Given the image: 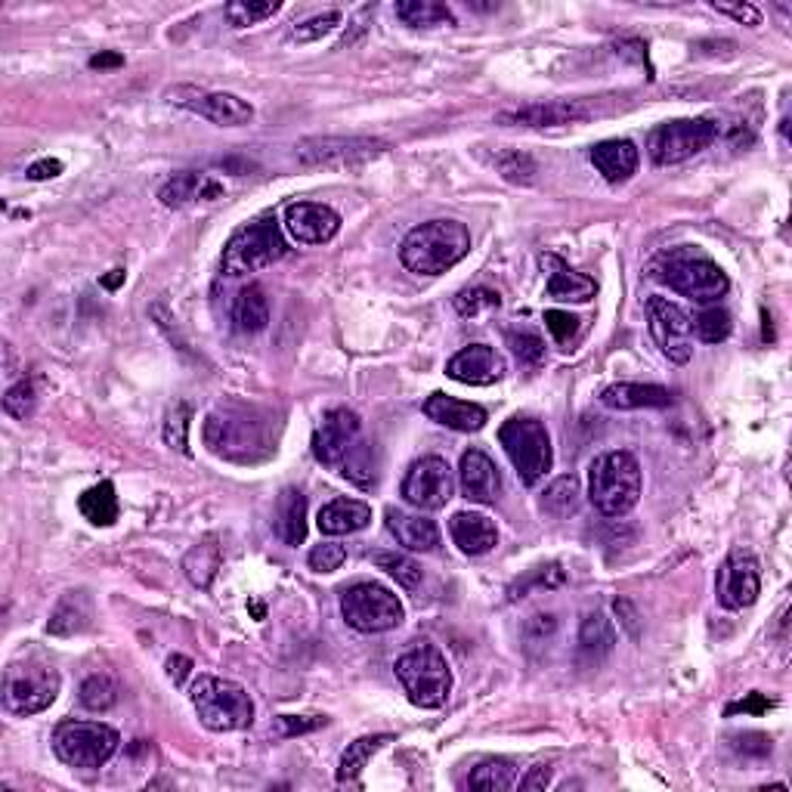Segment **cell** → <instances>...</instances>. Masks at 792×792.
<instances>
[{
    "instance_id": "cell-1",
    "label": "cell",
    "mask_w": 792,
    "mask_h": 792,
    "mask_svg": "<svg viewBox=\"0 0 792 792\" xmlns=\"http://www.w3.org/2000/svg\"><path fill=\"white\" fill-rule=\"evenodd\" d=\"M205 446L217 459L233 465H261L276 456V415L254 403H221L205 418Z\"/></svg>"
},
{
    "instance_id": "cell-2",
    "label": "cell",
    "mask_w": 792,
    "mask_h": 792,
    "mask_svg": "<svg viewBox=\"0 0 792 792\" xmlns=\"http://www.w3.org/2000/svg\"><path fill=\"white\" fill-rule=\"evenodd\" d=\"M471 251V233L461 221H431L415 226L400 245V261L418 276H443Z\"/></svg>"
},
{
    "instance_id": "cell-3",
    "label": "cell",
    "mask_w": 792,
    "mask_h": 792,
    "mask_svg": "<svg viewBox=\"0 0 792 792\" xmlns=\"http://www.w3.org/2000/svg\"><path fill=\"white\" fill-rule=\"evenodd\" d=\"M654 273L659 282H666L672 292L684 294L696 304H715L731 289L722 266L715 264L710 254L691 248V245L666 251L654 264Z\"/></svg>"
},
{
    "instance_id": "cell-4",
    "label": "cell",
    "mask_w": 792,
    "mask_h": 792,
    "mask_svg": "<svg viewBox=\"0 0 792 792\" xmlns=\"http://www.w3.org/2000/svg\"><path fill=\"white\" fill-rule=\"evenodd\" d=\"M588 499L604 517H626L641 499V468L632 452H604L588 468Z\"/></svg>"
},
{
    "instance_id": "cell-5",
    "label": "cell",
    "mask_w": 792,
    "mask_h": 792,
    "mask_svg": "<svg viewBox=\"0 0 792 792\" xmlns=\"http://www.w3.org/2000/svg\"><path fill=\"white\" fill-rule=\"evenodd\" d=\"M397 678L403 684L405 696L421 710H440L452 694V672L446 656L433 647L431 641H415L400 659H397Z\"/></svg>"
},
{
    "instance_id": "cell-6",
    "label": "cell",
    "mask_w": 792,
    "mask_h": 792,
    "mask_svg": "<svg viewBox=\"0 0 792 792\" xmlns=\"http://www.w3.org/2000/svg\"><path fill=\"white\" fill-rule=\"evenodd\" d=\"M289 254V242L282 236V226L276 217H257L233 233V238L223 248V273L226 276H248L257 270H266Z\"/></svg>"
},
{
    "instance_id": "cell-7",
    "label": "cell",
    "mask_w": 792,
    "mask_h": 792,
    "mask_svg": "<svg viewBox=\"0 0 792 792\" xmlns=\"http://www.w3.org/2000/svg\"><path fill=\"white\" fill-rule=\"evenodd\" d=\"M198 722L205 724L208 731L217 734H229V731H242L254 722V703H251L248 691L242 684L229 682V678H217V675H202L189 691Z\"/></svg>"
},
{
    "instance_id": "cell-8",
    "label": "cell",
    "mask_w": 792,
    "mask_h": 792,
    "mask_svg": "<svg viewBox=\"0 0 792 792\" xmlns=\"http://www.w3.org/2000/svg\"><path fill=\"white\" fill-rule=\"evenodd\" d=\"M499 443L505 446L508 459H511V465H515L520 480H524L527 487H536L545 473L551 471V461H555L551 437H548V431H545V424L539 418H508V421L501 424Z\"/></svg>"
},
{
    "instance_id": "cell-9",
    "label": "cell",
    "mask_w": 792,
    "mask_h": 792,
    "mask_svg": "<svg viewBox=\"0 0 792 792\" xmlns=\"http://www.w3.org/2000/svg\"><path fill=\"white\" fill-rule=\"evenodd\" d=\"M118 731L102 722H62L53 731V752L59 762L69 767L97 771L109 765V759L118 752Z\"/></svg>"
},
{
    "instance_id": "cell-10",
    "label": "cell",
    "mask_w": 792,
    "mask_h": 792,
    "mask_svg": "<svg viewBox=\"0 0 792 792\" xmlns=\"http://www.w3.org/2000/svg\"><path fill=\"white\" fill-rule=\"evenodd\" d=\"M59 696V672L47 663H13L3 672V710L10 715H38Z\"/></svg>"
},
{
    "instance_id": "cell-11",
    "label": "cell",
    "mask_w": 792,
    "mask_h": 792,
    "mask_svg": "<svg viewBox=\"0 0 792 792\" xmlns=\"http://www.w3.org/2000/svg\"><path fill=\"white\" fill-rule=\"evenodd\" d=\"M341 613L348 619L350 628L365 632V635H378V632H390L403 623V604L400 598L388 591L384 585L375 583H356L341 591Z\"/></svg>"
},
{
    "instance_id": "cell-12",
    "label": "cell",
    "mask_w": 792,
    "mask_h": 792,
    "mask_svg": "<svg viewBox=\"0 0 792 792\" xmlns=\"http://www.w3.org/2000/svg\"><path fill=\"white\" fill-rule=\"evenodd\" d=\"M718 139V121L712 118H678L659 125L647 139V149L656 165H682L687 158H694L703 149H710Z\"/></svg>"
},
{
    "instance_id": "cell-13",
    "label": "cell",
    "mask_w": 792,
    "mask_h": 792,
    "mask_svg": "<svg viewBox=\"0 0 792 792\" xmlns=\"http://www.w3.org/2000/svg\"><path fill=\"white\" fill-rule=\"evenodd\" d=\"M388 149L381 137H306L294 146V158L304 167H344L372 162Z\"/></svg>"
},
{
    "instance_id": "cell-14",
    "label": "cell",
    "mask_w": 792,
    "mask_h": 792,
    "mask_svg": "<svg viewBox=\"0 0 792 792\" xmlns=\"http://www.w3.org/2000/svg\"><path fill=\"white\" fill-rule=\"evenodd\" d=\"M452 468L440 456H424L418 459L403 480V499L418 511H440L446 501L452 499Z\"/></svg>"
},
{
    "instance_id": "cell-15",
    "label": "cell",
    "mask_w": 792,
    "mask_h": 792,
    "mask_svg": "<svg viewBox=\"0 0 792 792\" xmlns=\"http://www.w3.org/2000/svg\"><path fill=\"white\" fill-rule=\"evenodd\" d=\"M167 99H170L174 106L193 111V115H202V118H208V121L221 127H242L254 118L251 102H245V99L236 97V94L202 90V87L183 84V87H174V90L167 94Z\"/></svg>"
},
{
    "instance_id": "cell-16",
    "label": "cell",
    "mask_w": 792,
    "mask_h": 792,
    "mask_svg": "<svg viewBox=\"0 0 792 792\" xmlns=\"http://www.w3.org/2000/svg\"><path fill=\"white\" fill-rule=\"evenodd\" d=\"M647 322H651V334H654L656 348L663 350V356L668 362L691 360V332H694V320L684 313L682 306L672 304L666 297H647Z\"/></svg>"
},
{
    "instance_id": "cell-17",
    "label": "cell",
    "mask_w": 792,
    "mask_h": 792,
    "mask_svg": "<svg viewBox=\"0 0 792 792\" xmlns=\"http://www.w3.org/2000/svg\"><path fill=\"white\" fill-rule=\"evenodd\" d=\"M718 604L724 610H743L752 607L762 595V576H759V560L750 551H731L718 570Z\"/></svg>"
},
{
    "instance_id": "cell-18",
    "label": "cell",
    "mask_w": 792,
    "mask_h": 792,
    "mask_svg": "<svg viewBox=\"0 0 792 792\" xmlns=\"http://www.w3.org/2000/svg\"><path fill=\"white\" fill-rule=\"evenodd\" d=\"M598 106L591 99H551V102H532L520 109H508L496 115V125L505 127H564L595 118Z\"/></svg>"
},
{
    "instance_id": "cell-19",
    "label": "cell",
    "mask_w": 792,
    "mask_h": 792,
    "mask_svg": "<svg viewBox=\"0 0 792 792\" xmlns=\"http://www.w3.org/2000/svg\"><path fill=\"white\" fill-rule=\"evenodd\" d=\"M360 440V415L350 409H332L325 412L320 428L313 433V456L325 468H341L348 449Z\"/></svg>"
},
{
    "instance_id": "cell-20",
    "label": "cell",
    "mask_w": 792,
    "mask_h": 792,
    "mask_svg": "<svg viewBox=\"0 0 792 792\" xmlns=\"http://www.w3.org/2000/svg\"><path fill=\"white\" fill-rule=\"evenodd\" d=\"M285 229L301 245H325V242H332L338 236L341 217L329 205L297 202V205H289V211H285Z\"/></svg>"
},
{
    "instance_id": "cell-21",
    "label": "cell",
    "mask_w": 792,
    "mask_h": 792,
    "mask_svg": "<svg viewBox=\"0 0 792 792\" xmlns=\"http://www.w3.org/2000/svg\"><path fill=\"white\" fill-rule=\"evenodd\" d=\"M446 375L459 384H471V388H489L505 378V360L501 353H496L487 344H471V348L459 350L452 360L446 362Z\"/></svg>"
},
{
    "instance_id": "cell-22",
    "label": "cell",
    "mask_w": 792,
    "mask_h": 792,
    "mask_svg": "<svg viewBox=\"0 0 792 792\" xmlns=\"http://www.w3.org/2000/svg\"><path fill=\"white\" fill-rule=\"evenodd\" d=\"M461 496L473 505H496L501 496V473L496 461L480 449H468L459 465Z\"/></svg>"
},
{
    "instance_id": "cell-23",
    "label": "cell",
    "mask_w": 792,
    "mask_h": 792,
    "mask_svg": "<svg viewBox=\"0 0 792 792\" xmlns=\"http://www.w3.org/2000/svg\"><path fill=\"white\" fill-rule=\"evenodd\" d=\"M424 415L443 424L449 431H480L483 424L489 421L487 409L477 403H465V400H456V397H446V393H431L424 400Z\"/></svg>"
},
{
    "instance_id": "cell-24",
    "label": "cell",
    "mask_w": 792,
    "mask_h": 792,
    "mask_svg": "<svg viewBox=\"0 0 792 792\" xmlns=\"http://www.w3.org/2000/svg\"><path fill=\"white\" fill-rule=\"evenodd\" d=\"M223 193V186L202 170H180L158 189V198L165 208H186L195 202H211Z\"/></svg>"
},
{
    "instance_id": "cell-25",
    "label": "cell",
    "mask_w": 792,
    "mask_h": 792,
    "mask_svg": "<svg viewBox=\"0 0 792 792\" xmlns=\"http://www.w3.org/2000/svg\"><path fill=\"white\" fill-rule=\"evenodd\" d=\"M542 266H548V297L570 301V304H588L598 294V282L585 273H576L564 264L557 254H542Z\"/></svg>"
},
{
    "instance_id": "cell-26",
    "label": "cell",
    "mask_w": 792,
    "mask_h": 792,
    "mask_svg": "<svg viewBox=\"0 0 792 792\" xmlns=\"http://www.w3.org/2000/svg\"><path fill=\"white\" fill-rule=\"evenodd\" d=\"M452 542L459 545L465 555H487L499 545V529L487 515H473V511H459L449 520Z\"/></svg>"
},
{
    "instance_id": "cell-27",
    "label": "cell",
    "mask_w": 792,
    "mask_h": 792,
    "mask_svg": "<svg viewBox=\"0 0 792 792\" xmlns=\"http://www.w3.org/2000/svg\"><path fill=\"white\" fill-rule=\"evenodd\" d=\"M591 165L598 167L607 183H626L638 170V149L632 139H604L591 146Z\"/></svg>"
},
{
    "instance_id": "cell-28",
    "label": "cell",
    "mask_w": 792,
    "mask_h": 792,
    "mask_svg": "<svg viewBox=\"0 0 792 792\" xmlns=\"http://www.w3.org/2000/svg\"><path fill=\"white\" fill-rule=\"evenodd\" d=\"M600 403L610 405V409H666L675 403L672 390L659 388V384H632V381H619L610 384L600 393Z\"/></svg>"
},
{
    "instance_id": "cell-29",
    "label": "cell",
    "mask_w": 792,
    "mask_h": 792,
    "mask_svg": "<svg viewBox=\"0 0 792 792\" xmlns=\"http://www.w3.org/2000/svg\"><path fill=\"white\" fill-rule=\"evenodd\" d=\"M388 529L397 536V542L409 548V551H433V548L440 545V529H437V524L421 515H405V511L390 508Z\"/></svg>"
},
{
    "instance_id": "cell-30",
    "label": "cell",
    "mask_w": 792,
    "mask_h": 792,
    "mask_svg": "<svg viewBox=\"0 0 792 792\" xmlns=\"http://www.w3.org/2000/svg\"><path fill=\"white\" fill-rule=\"evenodd\" d=\"M372 524V508L360 499H334L320 511V529L325 536H348Z\"/></svg>"
},
{
    "instance_id": "cell-31",
    "label": "cell",
    "mask_w": 792,
    "mask_h": 792,
    "mask_svg": "<svg viewBox=\"0 0 792 792\" xmlns=\"http://www.w3.org/2000/svg\"><path fill=\"white\" fill-rule=\"evenodd\" d=\"M276 532L285 545H301L306 539V496L301 489H282L276 499Z\"/></svg>"
},
{
    "instance_id": "cell-32",
    "label": "cell",
    "mask_w": 792,
    "mask_h": 792,
    "mask_svg": "<svg viewBox=\"0 0 792 792\" xmlns=\"http://www.w3.org/2000/svg\"><path fill=\"white\" fill-rule=\"evenodd\" d=\"M233 325L242 334H257L270 325V301L261 285H245L233 301Z\"/></svg>"
},
{
    "instance_id": "cell-33",
    "label": "cell",
    "mask_w": 792,
    "mask_h": 792,
    "mask_svg": "<svg viewBox=\"0 0 792 792\" xmlns=\"http://www.w3.org/2000/svg\"><path fill=\"white\" fill-rule=\"evenodd\" d=\"M87 626H90V598L84 591H69L66 598L56 604L53 616L47 623V632L59 635V638H71V635H78Z\"/></svg>"
},
{
    "instance_id": "cell-34",
    "label": "cell",
    "mask_w": 792,
    "mask_h": 792,
    "mask_svg": "<svg viewBox=\"0 0 792 792\" xmlns=\"http://www.w3.org/2000/svg\"><path fill=\"white\" fill-rule=\"evenodd\" d=\"M613 644H616V628H613L610 619L600 610L588 613L583 619V628H579V651H583L585 659L598 663L610 654Z\"/></svg>"
},
{
    "instance_id": "cell-35",
    "label": "cell",
    "mask_w": 792,
    "mask_h": 792,
    "mask_svg": "<svg viewBox=\"0 0 792 792\" xmlns=\"http://www.w3.org/2000/svg\"><path fill=\"white\" fill-rule=\"evenodd\" d=\"M78 511H81L94 527H111L118 520V496H115V483L102 480L97 487L84 489L78 499Z\"/></svg>"
},
{
    "instance_id": "cell-36",
    "label": "cell",
    "mask_w": 792,
    "mask_h": 792,
    "mask_svg": "<svg viewBox=\"0 0 792 792\" xmlns=\"http://www.w3.org/2000/svg\"><path fill=\"white\" fill-rule=\"evenodd\" d=\"M384 743H393L390 734H375V737H360L356 743H350L344 755H341V765H338V783L341 786H353L360 780L362 767L369 765V759L375 755Z\"/></svg>"
},
{
    "instance_id": "cell-37",
    "label": "cell",
    "mask_w": 792,
    "mask_h": 792,
    "mask_svg": "<svg viewBox=\"0 0 792 792\" xmlns=\"http://www.w3.org/2000/svg\"><path fill=\"white\" fill-rule=\"evenodd\" d=\"M338 471L348 477L350 483H356L360 489H372L378 483V452L375 446L365 443V440H356L350 446L348 456L341 461Z\"/></svg>"
},
{
    "instance_id": "cell-38",
    "label": "cell",
    "mask_w": 792,
    "mask_h": 792,
    "mask_svg": "<svg viewBox=\"0 0 792 792\" xmlns=\"http://www.w3.org/2000/svg\"><path fill=\"white\" fill-rule=\"evenodd\" d=\"M223 564V551L217 542H202L195 545L186 551L183 557V570H186V579L195 585V588H211L214 576L221 570Z\"/></svg>"
},
{
    "instance_id": "cell-39",
    "label": "cell",
    "mask_w": 792,
    "mask_h": 792,
    "mask_svg": "<svg viewBox=\"0 0 792 792\" xmlns=\"http://www.w3.org/2000/svg\"><path fill=\"white\" fill-rule=\"evenodd\" d=\"M397 19H403L409 28L456 26L452 10L437 0H403V3H397Z\"/></svg>"
},
{
    "instance_id": "cell-40",
    "label": "cell",
    "mask_w": 792,
    "mask_h": 792,
    "mask_svg": "<svg viewBox=\"0 0 792 792\" xmlns=\"http://www.w3.org/2000/svg\"><path fill=\"white\" fill-rule=\"evenodd\" d=\"M517 783V765L511 759H487L468 774V786L483 792H505Z\"/></svg>"
},
{
    "instance_id": "cell-41",
    "label": "cell",
    "mask_w": 792,
    "mask_h": 792,
    "mask_svg": "<svg viewBox=\"0 0 792 792\" xmlns=\"http://www.w3.org/2000/svg\"><path fill=\"white\" fill-rule=\"evenodd\" d=\"M567 583V573L560 564H545V567H532L527 576H520L511 588H508V600L527 598L532 588H557Z\"/></svg>"
},
{
    "instance_id": "cell-42",
    "label": "cell",
    "mask_w": 792,
    "mask_h": 792,
    "mask_svg": "<svg viewBox=\"0 0 792 792\" xmlns=\"http://www.w3.org/2000/svg\"><path fill=\"white\" fill-rule=\"evenodd\" d=\"M579 505V480L576 477H560L551 487L545 489L542 508L551 517H567Z\"/></svg>"
},
{
    "instance_id": "cell-43",
    "label": "cell",
    "mask_w": 792,
    "mask_h": 792,
    "mask_svg": "<svg viewBox=\"0 0 792 792\" xmlns=\"http://www.w3.org/2000/svg\"><path fill=\"white\" fill-rule=\"evenodd\" d=\"M372 564L381 567L388 576H393V579L403 585V588H409V591L418 588V583H421V567H418L412 557L393 555V551H378V555H372Z\"/></svg>"
},
{
    "instance_id": "cell-44",
    "label": "cell",
    "mask_w": 792,
    "mask_h": 792,
    "mask_svg": "<svg viewBox=\"0 0 792 792\" xmlns=\"http://www.w3.org/2000/svg\"><path fill=\"white\" fill-rule=\"evenodd\" d=\"M278 13L276 0H264V3H251V0H233L223 7V16L229 19V26L245 28V26H257L264 22L270 16Z\"/></svg>"
},
{
    "instance_id": "cell-45",
    "label": "cell",
    "mask_w": 792,
    "mask_h": 792,
    "mask_svg": "<svg viewBox=\"0 0 792 792\" xmlns=\"http://www.w3.org/2000/svg\"><path fill=\"white\" fill-rule=\"evenodd\" d=\"M694 332L706 344H722L731 338V313L722 306H710L694 320Z\"/></svg>"
},
{
    "instance_id": "cell-46",
    "label": "cell",
    "mask_w": 792,
    "mask_h": 792,
    "mask_svg": "<svg viewBox=\"0 0 792 792\" xmlns=\"http://www.w3.org/2000/svg\"><path fill=\"white\" fill-rule=\"evenodd\" d=\"M189 421H193V409L183 403L170 405L165 421V443L170 449H177L183 456H189Z\"/></svg>"
},
{
    "instance_id": "cell-47",
    "label": "cell",
    "mask_w": 792,
    "mask_h": 792,
    "mask_svg": "<svg viewBox=\"0 0 792 792\" xmlns=\"http://www.w3.org/2000/svg\"><path fill=\"white\" fill-rule=\"evenodd\" d=\"M81 703L90 712H109L118 703V687L106 675H90L81 684Z\"/></svg>"
},
{
    "instance_id": "cell-48",
    "label": "cell",
    "mask_w": 792,
    "mask_h": 792,
    "mask_svg": "<svg viewBox=\"0 0 792 792\" xmlns=\"http://www.w3.org/2000/svg\"><path fill=\"white\" fill-rule=\"evenodd\" d=\"M496 167H499V174L505 180L524 183V186L536 180V162H532L529 155L517 153V149L496 155Z\"/></svg>"
},
{
    "instance_id": "cell-49",
    "label": "cell",
    "mask_w": 792,
    "mask_h": 792,
    "mask_svg": "<svg viewBox=\"0 0 792 792\" xmlns=\"http://www.w3.org/2000/svg\"><path fill=\"white\" fill-rule=\"evenodd\" d=\"M35 405H38V390H35L31 381H19V384H13V388L7 390V397H3V412L19 418V421H26V418L35 412Z\"/></svg>"
},
{
    "instance_id": "cell-50",
    "label": "cell",
    "mask_w": 792,
    "mask_h": 792,
    "mask_svg": "<svg viewBox=\"0 0 792 792\" xmlns=\"http://www.w3.org/2000/svg\"><path fill=\"white\" fill-rule=\"evenodd\" d=\"M338 26H341V13H338V10H329V13L313 16V19L301 22V26H294L292 38L301 43L320 41V38H325V35H332Z\"/></svg>"
},
{
    "instance_id": "cell-51",
    "label": "cell",
    "mask_w": 792,
    "mask_h": 792,
    "mask_svg": "<svg viewBox=\"0 0 792 792\" xmlns=\"http://www.w3.org/2000/svg\"><path fill=\"white\" fill-rule=\"evenodd\" d=\"M501 297L499 292H492V289H468V292H461L459 297H456V310H459L461 316H477V313H483V310H492V306H499Z\"/></svg>"
},
{
    "instance_id": "cell-52",
    "label": "cell",
    "mask_w": 792,
    "mask_h": 792,
    "mask_svg": "<svg viewBox=\"0 0 792 792\" xmlns=\"http://www.w3.org/2000/svg\"><path fill=\"white\" fill-rule=\"evenodd\" d=\"M508 344L520 362L539 365L545 360V341L536 332H508Z\"/></svg>"
},
{
    "instance_id": "cell-53",
    "label": "cell",
    "mask_w": 792,
    "mask_h": 792,
    "mask_svg": "<svg viewBox=\"0 0 792 792\" xmlns=\"http://www.w3.org/2000/svg\"><path fill=\"white\" fill-rule=\"evenodd\" d=\"M306 560H310V567L316 573H334L341 570V564L348 560V548L338 542H322L310 551Z\"/></svg>"
},
{
    "instance_id": "cell-54",
    "label": "cell",
    "mask_w": 792,
    "mask_h": 792,
    "mask_svg": "<svg viewBox=\"0 0 792 792\" xmlns=\"http://www.w3.org/2000/svg\"><path fill=\"white\" fill-rule=\"evenodd\" d=\"M329 718L325 715H278L276 734L278 737H297V734H310L316 727H325Z\"/></svg>"
},
{
    "instance_id": "cell-55",
    "label": "cell",
    "mask_w": 792,
    "mask_h": 792,
    "mask_svg": "<svg viewBox=\"0 0 792 792\" xmlns=\"http://www.w3.org/2000/svg\"><path fill=\"white\" fill-rule=\"evenodd\" d=\"M545 325H548V332L555 334V341H560V344H567L573 334L579 332V320L570 316V313H564V310H548L545 313Z\"/></svg>"
},
{
    "instance_id": "cell-56",
    "label": "cell",
    "mask_w": 792,
    "mask_h": 792,
    "mask_svg": "<svg viewBox=\"0 0 792 792\" xmlns=\"http://www.w3.org/2000/svg\"><path fill=\"white\" fill-rule=\"evenodd\" d=\"M712 10H718L722 16H731V19L743 22V26H759L762 22V13L752 3H712Z\"/></svg>"
},
{
    "instance_id": "cell-57",
    "label": "cell",
    "mask_w": 792,
    "mask_h": 792,
    "mask_svg": "<svg viewBox=\"0 0 792 792\" xmlns=\"http://www.w3.org/2000/svg\"><path fill=\"white\" fill-rule=\"evenodd\" d=\"M771 706H774V703H771L765 694H750L746 700H740V703H731V706H727V715H737V712H743V715H746V712H750V715H762V712H767Z\"/></svg>"
},
{
    "instance_id": "cell-58",
    "label": "cell",
    "mask_w": 792,
    "mask_h": 792,
    "mask_svg": "<svg viewBox=\"0 0 792 792\" xmlns=\"http://www.w3.org/2000/svg\"><path fill=\"white\" fill-rule=\"evenodd\" d=\"M59 174H62V162H56V158H41L26 170L28 180H53Z\"/></svg>"
},
{
    "instance_id": "cell-59",
    "label": "cell",
    "mask_w": 792,
    "mask_h": 792,
    "mask_svg": "<svg viewBox=\"0 0 792 792\" xmlns=\"http://www.w3.org/2000/svg\"><path fill=\"white\" fill-rule=\"evenodd\" d=\"M548 783H551V767L539 765V767H532V771H529L527 778L520 780V790H527V792L545 790Z\"/></svg>"
},
{
    "instance_id": "cell-60",
    "label": "cell",
    "mask_w": 792,
    "mask_h": 792,
    "mask_svg": "<svg viewBox=\"0 0 792 792\" xmlns=\"http://www.w3.org/2000/svg\"><path fill=\"white\" fill-rule=\"evenodd\" d=\"M189 672H193V659H189V656H170V659H167V675H170V682L174 684L186 682Z\"/></svg>"
},
{
    "instance_id": "cell-61",
    "label": "cell",
    "mask_w": 792,
    "mask_h": 792,
    "mask_svg": "<svg viewBox=\"0 0 792 792\" xmlns=\"http://www.w3.org/2000/svg\"><path fill=\"white\" fill-rule=\"evenodd\" d=\"M125 56L121 53H97L90 59V69H121Z\"/></svg>"
},
{
    "instance_id": "cell-62",
    "label": "cell",
    "mask_w": 792,
    "mask_h": 792,
    "mask_svg": "<svg viewBox=\"0 0 792 792\" xmlns=\"http://www.w3.org/2000/svg\"><path fill=\"white\" fill-rule=\"evenodd\" d=\"M125 282V270H111L109 276H102V289H109V292H115L118 285Z\"/></svg>"
}]
</instances>
